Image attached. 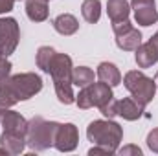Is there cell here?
<instances>
[{"label":"cell","instance_id":"1","mask_svg":"<svg viewBox=\"0 0 158 156\" xmlns=\"http://www.w3.org/2000/svg\"><path fill=\"white\" fill-rule=\"evenodd\" d=\"M72 57L66 53H55L52 64H50V76L53 79V88L59 103L72 105L76 103V96L72 90Z\"/></svg>","mask_w":158,"mask_h":156},{"label":"cell","instance_id":"2","mask_svg":"<svg viewBox=\"0 0 158 156\" xmlns=\"http://www.w3.org/2000/svg\"><path fill=\"white\" fill-rule=\"evenodd\" d=\"M86 138L94 145L105 147L114 154L123 140V129L112 119H94L86 127Z\"/></svg>","mask_w":158,"mask_h":156},{"label":"cell","instance_id":"3","mask_svg":"<svg viewBox=\"0 0 158 156\" xmlns=\"http://www.w3.org/2000/svg\"><path fill=\"white\" fill-rule=\"evenodd\" d=\"M61 123L57 121H46L44 117L35 116L28 121V130H26V145L31 151H46L53 147L55 134Z\"/></svg>","mask_w":158,"mask_h":156},{"label":"cell","instance_id":"4","mask_svg":"<svg viewBox=\"0 0 158 156\" xmlns=\"http://www.w3.org/2000/svg\"><path fill=\"white\" fill-rule=\"evenodd\" d=\"M123 84L125 88L131 92V97L134 101H138L142 107H147L155 94H156V81L151 77H147L143 72L140 70H131L125 74L123 77Z\"/></svg>","mask_w":158,"mask_h":156},{"label":"cell","instance_id":"5","mask_svg":"<svg viewBox=\"0 0 158 156\" xmlns=\"http://www.w3.org/2000/svg\"><path fill=\"white\" fill-rule=\"evenodd\" d=\"M114 97L112 94V86H109L107 83L99 81V83H92L85 88L79 90V94L76 96V103L81 110H88L92 107H101L107 101H110Z\"/></svg>","mask_w":158,"mask_h":156},{"label":"cell","instance_id":"6","mask_svg":"<svg viewBox=\"0 0 158 156\" xmlns=\"http://www.w3.org/2000/svg\"><path fill=\"white\" fill-rule=\"evenodd\" d=\"M6 83L13 90V94L17 96L19 101H26V99L33 97L35 94H39L42 90V79H40V76L33 74V72L9 76L6 79Z\"/></svg>","mask_w":158,"mask_h":156},{"label":"cell","instance_id":"7","mask_svg":"<svg viewBox=\"0 0 158 156\" xmlns=\"http://www.w3.org/2000/svg\"><path fill=\"white\" fill-rule=\"evenodd\" d=\"M112 30L116 35V46L123 51H134L142 44V33L129 20L112 22Z\"/></svg>","mask_w":158,"mask_h":156},{"label":"cell","instance_id":"8","mask_svg":"<svg viewBox=\"0 0 158 156\" xmlns=\"http://www.w3.org/2000/svg\"><path fill=\"white\" fill-rule=\"evenodd\" d=\"M20 39V30H19V22L11 17L0 18V53L2 57H9Z\"/></svg>","mask_w":158,"mask_h":156},{"label":"cell","instance_id":"9","mask_svg":"<svg viewBox=\"0 0 158 156\" xmlns=\"http://www.w3.org/2000/svg\"><path fill=\"white\" fill-rule=\"evenodd\" d=\"M131 9L134 11V20L138 26H153L158 20V9L155 0H131Z\"/></svg>","mask_w":158,"mask_h":156},{"label":"cell","instance_id":"10","mask_svg":"<svg viewBox=\"0 0 158 156\" xmlns=\"http://www.w3.org/2000/svg\"><path fill=\"white\" fill-rule=\"evenodd\" d=\"M79 142V130L74 123H61L55 134L53 147L61 153H72L76 151Z\"/></svg>","mask_w":158,"mask_h":156},{"label":"cell","instance_id":"11","mask_svg":"<svg viewBox=\"0 0 158 156\" xmlns=\"http://www.w3.org/2000/svg\"><path fill=\"white\" fill-rule=\"evenodd\" d=\"M0 125L6 132H13V134H19V136H26V130H28L26 117L20 112L11 110V109H6V110L0 112Z\"/></svg>","mask_w":158,"mask_h":156},{"label":"cell","instance_id":"12","mask_svg":"<svg viewBox=\"0 0 158 156\" xmlns=\"http://www.w3.org/2000/svg\"><path fill=\"white\" fill-rule=\"evenodd\" d=\"M0 147L4 149L6 154H20L26 149V136H19V134L4 130L0 136Z\"/></svg>","mask_w":158,"mask_h":156},{"label":"cell","instance_id":"13","mask_svg":"<svg viewBox=\"0 0 158 156\" xmlns=\"http://www.w3.org/2000/svg\"><path fill=\"white\" fill-rule=\"evenodd\" d=\"M143 109L138 101H134L132 97H123L118 101V116H121L127 121H136L143 114Z\"/></svg>","mask_w":158,"mask_h":156},{"label":"cell","instance_id":"14","mask_svg":"<svg viewBox=\"0 0 158 156\" xmlns=\"http://www.w3.org/2000/svg\"><path fill=\"white\" fill-rule=\"evenodd\" d=\"M134 51H136L134 59H136V64L140 68H151L153 64L158 63V51L155 50V46L149 40L145 44H140Z\"/></svg>","mask_w":158,"mask_h":156},{"label":"cell","instance_id":"15","mask_svg":"<svg viewBox=\"0 0 158 156\" xmlns=\"http://www.w3.org/2000/svg\"><path fill=\"white\" fill-rule=\"evenodd\" d=\"M52 24H53V30H55L57 33L64 35V37L74 35L79 30L77 18H76L74 15H70V13H61V15H57V17L52 20Z\"/></svg>","mask_w":158,"mask_h":156},{"label":"cell","instance_id":"16","mask_svg":"<svg viewBox=\"0 0 158 156\" xmlns=\"http://www.w3.org/2000/svg\"><path fill=\"white\" fill-rule=\"evenodd\" d=\"M96 76L99 77V81L107 83L109 86H118L119 83H121V74H119L118 66L114 63H107V61L105 63H99Z\"/></svg>","mask_w":158,"mask_h":156},{"label":"cell","instance_id":"17","mask_svg":"<svg viewBox=\"0 0 158 156\" xmlns=\"http://www.w3.org/2000/svg\"><path fill=\"white\" fill-rule=\"evenodd\" d=\"M107 13L112 22L129 20L131 15V4L127 0H109L107 2Z\"/></svg>","mask_w":158,"mask_h":156},{"label":"cell","instance_id":"18","mask_svg":"<svg viewBox=\"0 0 158 156\" xmlns=\"http://www.w3.org/2000/svg\"><path fill=\"white\" fill-rule=\"evenodd\" d=\"M48 11V0H26V15L31 22H44Z\"/></svg>","mask_w":158,"mask_h":156},{"label":"cell","instance_id":"19","mask_svg":"<svg viewBox=\"0 0 158 156\" xmlns=\"http://www.w3.org/2000/svg\"><path fill=\"white\" fill-rule=\"evenodd\" d=\"M81 15L88 24H96L101 17V2L99 0H85L81 4Z\"/></svg>","mask_w":158,"mask_h":156},{"label":"cell","instance_id":"20","mask_svg":"<svg viewBox=\"0 0 158 156\" xmlns=\"http://www.w3.org/2000/svg\"><path fill=\"white\" fill-rule=\"evenodd\" d=\"M55 53H57V51H55L52 46H40L39 50H37L35 63H37V66H39L44 74H50V64H52Z\"/></svg>","mask_w":158,"mask_h":156},{"label":"cell","instance_id":"21","mask_svg":"<svg viewBox=\"0 0 158 156\" xmlns=\"http://www.w3.org/2000/svg\"><path fill=\"white\" fill-rule=\"evenodd\" d=\"M92 83H94V72L88 66H77L72 70V84H76L77 88H85Z\"/></svg>","mask_w":158,"mask_h":156},{"label":"cell","instance_id":"22","mask_svg":"<svg viewBox=\"0 0 158 156\" xmlns=\"http://www.w3.org/2000/svg\"><path fill=\"white\" fill-rule=\"evenodd\" d=\"M15 103H19L17 96L13 94V90L7 86V83H0V112L6 109H11Z\"/></svg>","mask_w":158,"mask_h":156},{"label":"cell","instance_id":"23","mask_svg":"<svg viewBox=\"0 0 158 156\" xmlns=\"http://www.w3.org/2000/svg\"><path fill=\"white\" fill-rule=\"evenodd\" d=\"M99 112L105 117H109V119H114V117L118 116V99L112 97L110 101H107L105 105H101L99 107Z\"/></svg>","mask_w":158,"mask_h":156},{"label":"cell","instance_id":"24","mask_svg":"<svg viewBox=\"0 0 158 156\" xmlns=\"http://www.w3.org/2000/svg\"><path fill=\"white\" fill-rule=\"evenodd\" d=\"M11 63L7 61V57H0V83H4L6 79L11 76Z\"/></svg>","mask_w":158,"mask_h":156},{"label":"cell","instance_id":"25","mask_svg":"<svg viewBox=\"0 0 158 156\" xmlns=\"http://www.w3.org/2000/svg\"><path fill=\"white\" fill-rule=\"evenodd\" d=\"M147 147L153 151V153H158V129H153L149 134H147Z\"/></svg>","mask_w":158,"mask_h":156},{"label":"cell","instance_id":"26","mask_svg":"<svg viewBox=\"0 0 158 156\" xmlns=\"http://www.w3.org/2000/svg\"><path fill=\"white\" fill-rule=\"evenodd\" d=\"M118 153H119L121 156H127V154H136V156H140V154H142V149H140V147H136V145H125V147L118 149Z\"/></svg>","mask_w":158,"mask_h":156},{"label":"cell","instance_id":"27","mask_svg":"<svg viewBox=\"0 0 158 156\" xmlns=\"http://www.w3.org/2000/svg\"><path fill=\"white\" fill-rule=\"evenodd\" d=\"M15 2H17V0H0V15L13 11V6H15Z\"/></svg>","mask_w":158,"mask_h":156},{"label":"cell","instance_id":"28","mask_svg":"<svg viewBox=\"0 0 158 156\" xmlns=\"http://www.w3.org/2000/svg\"><path fill=\"white\" fill-rule=\"evenodd\" d=\"M149 42H151V44L155 46V50L158 51V31L155 33V35H153V37H151V39H149Z\"/></svg>","mask_w":158,"mask_h":156},{"label":"cell","instance_id":"29","mask_svg":"<svg viewBox=\"0 0 158 156\" xmlns=\"http://www.w3.org/2000/svg\"><path fill=\"white\" fill-rule=\"evenodd\" d=\"M155 81H156V88H158V72H156V76H155Z\"/></svg>","mask_w":158,"mask_h":156},{"label":"cell","instance_id":"30","mask_svg":"<svg viewBox=\"0 0 158 156\" xmlns=\"http://www.w3.org/2000/svg\"><path fill=\"white\" fill-rule=\"evenodd\" d=\"M0 57H2V53H0Z\"/></svg>","mask_w":158,"mask_h":156}]
</instances>
